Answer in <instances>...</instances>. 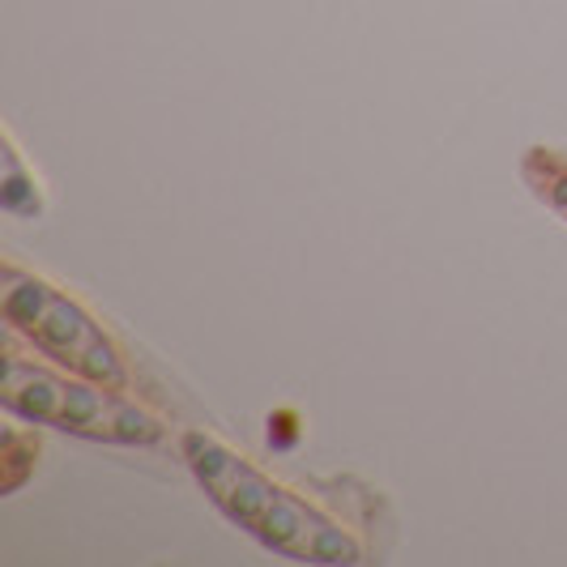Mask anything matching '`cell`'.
Here are the masks:
<instances>
[{"instance_id": "obj_1", "label": "cell", "mask_w": 567, "mask_h": 567, "mask_svg": "<svg viewBox=\"0 0 567 567\" xmlns=\"http://www.w3.org/2000/svg\"><path fill=\"white\" fill-rule=\"evenodd\" d=\"M184 456L197 483L209 491V499L269 550L299 564H359L363 550L341 525H333L324 512L308 508L303 499H295L290 491L274 486L260 470L239 461L218 440L184 435Z\"/></svg>"}, {"instance_id": "obj_2", "label": "cell", "mask_w": 567, "mask_h": 567, "mask_svg": "<svg viewBox=\"0 0 567 567\" xmlns=\"http://www.w3.org/2000/svg\"><path fill=\"white\" fill-rule=\"evenodd\" d=\"M0 401L9 414L99 440V444H158L163 423L142 410L137 401L112 393L103 380H73L48 368H34L27 359H4V380H0Z\"/></svg>"}, {"instance_id": "obj_3", "label": "cell", "mask_w": 567, "mask_h": 567, "mask_svg": "<svg viewBox=\"0 0 567 567\" xmlns=\"http://www.w3.org/2000/svg\"><path fill=\"white\" fill-rule=\"evenodd\" d=\"M0 303H4L9 329H18L48 359H56V363H64L78 375H90V380H103L112 389H124L128 375H124V363H120L115 346L103 338V329L73 299H64L60 290H52L39 278L4 269Z\"/></svg>"}, {"instance_id": "obj_4", "label": "cell", "mask_w": 567, "mask_h": 567, "mask_svg": "<svg viewBox=\"0 0 567 567\" xmlns=\"http://www.w3.org/2000/svg\"><path fill=\"white\" fill-rule=\"evenodd\" d=\"M27 188H34V184H27V175H22V167H18V154L4 150V193H0L4 209H13V214H34L30 200H22Z\"/></svg>"}]
</instances>
